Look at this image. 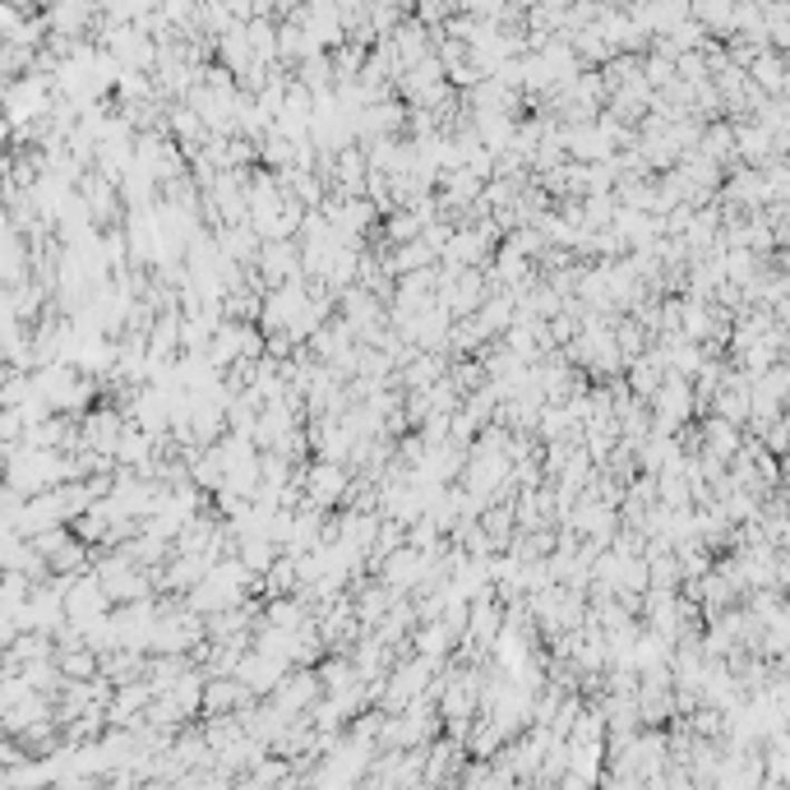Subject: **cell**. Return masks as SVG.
Listing matches in <instances>:
<instances>
[{
    "label": "cell",
    "mask_w": 790,
    "mask_h": 790,
    "mask_svg": "<svg viewBox=\"0 0 790 790\" xmlns=\"http://www.w3.org/2000/svg\"><path fill=\"white\" fill-rule=\"evenodd\" d=\"M749 84L763 92V98H786V56L781 51H763L749 66Z\"/></svg>",
    "instance_id": "obj_5"
},
{
    "label": "cell",
    "mask_w": 790,
    "mask_h": 790,
    "mask_svg": "<svg viewBox=\"0 0 790 790\" xmlns=\"http://www.w3.org/2000/svg\"><path fill=\"white\" fill-rule=\"evenodd\" d=\"M693 412H699V393H693L689 379L671 374L666 389L652 398V426H656V435H680Z\"/></svg>",
    "instance_id": "obj_2"
},
{
    "label": "cell",
    "mask_w": 790,
    "mask_h": 790,
    "mask_svg": "<svg viewBox=\"0 0 790 790\" xmlns=\"http://www.w3.org/2000/svg\"><path fill=\"white\" fill-rule=\"evenodd\" d=\"M458 643V634L445 624V620H426L417 634H412V656H426V661H445V652Z\"/></svg>",
    "instance_id": "obj_6"
},
{
    "label": "cell",
    "mask_w": 790,
    "mask_h": 790,
    "mask_svg": "<svg viewBox=\"0 0 790 790\" xmlns=\"http://www.w3.org/2000/svg\"><path fill=\"white\" fill-rule=\"evenodd\" d=\"M250 703H255V693H250L236 675L232 680H208V689H204V712L208 716H217V712L232 716V712H245Z\"/></svg>",
    "instance_id": "obj_4"
},
{
    "label": "cell",
    "mask_w": 790,
    "mask_h": 790,
    "mask_svg": "<svg viewBox=\"0 0 790 790\" xmlns=\"http://www.w3.org/2000/svg\"><path fill=\"white\" fill-rule=\"evenodd\" d=\"M301 486H305V504L320 514H333V509H347V499H352V467H338V462H310L301 471Z\"/></svg>",
    "instance_id": "obj_1"
},
{
    "label": "cell",
    "mask_w": 790,
    "mask_h": 790,
    "mask_svg": "<svg viewBox=\"0 0 790 790\" xmlns=\"http://www.w3.org/2000/svg\"><path fill=\"white\" fill-rule=\"evenodd\" d=\"M699 439H703V453H712V458H721V462H735L740 449H744V430L731 426V421H721V417H703Z\"/></svg>",
    "instance_id": "obj_3"
}]
</instances>
